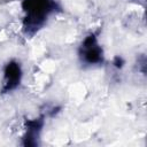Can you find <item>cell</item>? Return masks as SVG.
I'll return each instance as SVG.
<instances>
[{"instance_id":"6da1fadb","label":"cell","mask_w":147,"mask_h":147,"mask_svg":"<svg viewBox=\"0 0 147 147\" xmlns=\"http://www.w3.org/2000/svg\"><path fill=\"white\" fill-rule=\"evenodd\" d=\"M25 10L28 13V23L33 28H37L41 24L44 18L47 16L51 10L49 0H26Z\"/></svg>"},{"instance_id":"3957f363","label":"cell","mask_w":147,"mask_h":147,"mask_svg":"<svg viewBox=\"0 0 147 147\" xmlns=\"http://www.w3.org/2000/svg\"><path fill=\"white\" fill-rule=\"evenodd\" d=\"M21 78V71L20 67L16 63H10L7 65L6 72H5V86L6 90H11L14 88Z\"/></svg>"},{"instance_id":"7a4b0ae2","label":"cell","mask_w":147,"mask_h":147,"mask_svg":"<svg viewBox=\"0 0 147 147\" xmlns=\"http://www.w3.org/2000/svg\"><path fill=\"white\" fill-rule=\"evenodd\" d=\"M83 57L87 63H96L101 60V51L93 36L87 37L83 44Z\"/></svg>"}]
</instances>
